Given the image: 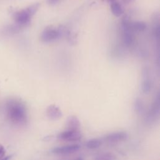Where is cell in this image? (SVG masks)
<instances>
[{
	"label": "cell",
	"instance_id": "1",
	"mask_svg": "<svg viewBox=\"0 0 160 160\" xmlns=\"http://www.w3.org/2000/svg\"><path fill=\"white\" fill-rule=\"evenodd\" d=\"M6 112L9 121L16 126L26 125L28 114L24 104L18 99H9L6 104Z\"/></svg>",
	"mask_w": 160,
	"mask_h": 160
},
{
	"label": "cell",
	"instance_id": "2",
	"mask_svg": "<svg viewBox=\"0 0 160 160\" xmlns=\"http://www.w3.org/2000/svg\"><path fill=\"white\" fill-rule=\"evenodd\" d=\"M39 7V3L33 4L28 8L16 11L13 14V19L18 26L23 27L27 26L32 18L35 14Z\"/></svg>",
	"mask_w": 160,
	"mask_h": 160
},
{
	"label": "cell",
	"instance_id": "3",
	"mask_svg": "<svg viewBox=\"0 0 160 160\" xmlns=\"http://www.w3.org/2000/svg\"><path fill=\"white\" fill-rule=\"evenodd\" d=\"M160 109V97L158 92L146 116V122L148 125L154 124L159 119Z\"/></svg>",
	"mask_w": 160,
	"mask_h": 160
},
{
	"label": "cell",
	"instance_id": "4",
	"mask_svg": "<svg viewBox=\"0 0 160 160\" xmlns=\"http://www.w3.org/2000/svg\"><path fill=\"white\" fill-rule=\"evenodd\" d=\"M131 23L129 18L126 16L121 21V28L122 31V41L124 44L127 46H131L134 40V32L131 28Z\"/></svg>",
	"mask_w": 160,
	"mask_h": 160
},
{
	"label": "cell",
	"instance_id": "5",
	"mask_svg": "<svg viewBox=\"0 0 160 160\" xmlns=\"http://www.w3.org/2000/svg\"><path fill=\"white\" fill-rule=\"evenodd\" d=\"M60 38V34L58 29L52 26L44 28L41 35V40L44 42H51Z\"/></svg>",
	"mask_w": 160,
	"mask_h": 160
},
{
	"label": "cell",
	"instance_id": "6",
	"mask_svg": "<svg viewBox=\"0 0 160 160\" xmlns=\"http://www.w3.org/2000/svg\"><path fill=\"white\" fill-rule=\"evenodd\" d=\"M142 82H141V91L144 94H149L152 89V82L150 79V70L148 66L142 68L141 72Z\"/></svg>",
	"mask_w": 160,
	"mask_h": 160
},
{
	"label": "cell",
	"instance_id": "7",
	"mask_svg": "<svg viewBox=\"0 0 160 160\" xmlns=\"http://www.w3.org/2000/svg\"><path fill=\"white\" fill-rule=\"evenodd\" d=\"M82 134L80 130L66 129L58 135L59 139L66 141H77L81 139Z\"/></svg>",
	"mask_w": 160,
	"mask_h": 160
},
{
	"label": "cell",
	"instance_id": "8",
	"mask_svg": "<svg viewBox=\"0 0 160 160\" xmlns=\"http://www.w3.org/2000/svg\"><path fill=\"white\" fill-rule=\"evenodd\" d=\"M128 134L124 131H117L106 134L104 136L103 139L108 143L113 144L126 140L128 138Z\"/></svg>",
	"mask_w": 160,
	"mask_h": 160
},
{
	"label": "cell",
	"instance_id": "9",
	"mask_svg": "<svg viewBox=\"0 0 160 160\" xmlns=\"http://www.w3.org/2000/svg\"><path fill=\"white\" fill-rule=\"evenodd\" d=\"M79 148L80 146L78 144H72L56 147L52 149L51 152L56 154H68L78 151Z\"/></svg>",
	"mask_w": 160,
	"mask_h": 160
},
{
	"label": "cell",
	"instance_id": "10",
	"mask_svg": "<svg viewBox=\"0 0 160 160\" xmlns=\"http://www.w3.org/2000/svg\"><path fill=\"white\" fill-rule=\"evenodd\" d=\"M46 115L49 119L56 120L62 116V113L58 106L54 104H51L46 109Z\"/></svg>",
	"mask_w": 160,
	"mask_h": 160
},
{
	"label": "cell",
	"instance_id": "11",
	"mask_svg": "<svg viewBox=\"0 0 160 160\" xmlns=\"http://www.w3.org/2000/svg\"><path fill=\"white\" fill-rule=\"evenodd\" d=\"M81 128V122L76 116H69L66 121V129L69 130H79Z\"/></svg>",
	"mask_w": 160,
	"mask_h": 160
},
{
	"label": "cell",
	"instance_id": "12",
	"mask_svg": "<svg viewBox=\"0 0 160 160\" xmlns=\"http://www.w3.org/2000/svg\"><path fill=\"white\" fill-rule=\"evenodd\" d=\"M110 8L112 14L116 17H119L121 16L123 13L122 8L117 0L111 2Z\"/></svg>",
	"mask_w": 160,
	"mask_h": 160
},
{
	"label": "cell",
	"instance_id": "13",
	"mask_svg": "<svg viewBox=\"0 0 160 160\" xmlns=\"http://www.w3.org/2000/svg\"><path fill=\"white\" fill-rule=\"evenodd\" d=\"M134 110L138 114H142L145 111V106L144 101L142 99L139 98H137L134 100Z\"/></svg>",
	"mask_w": 160,
	"mask_h": 160
},
{
	"label": "cell",
	"instance_id": "14",
	"mask_svg": "<svg viewBox=\"0 0 160 160\" xmlns=\"http://www.w3.org/2000/svg\"><path fill=\"white\" fill-rule=\"evenodd\" d=\"M131 28L133 32H142L146 29V24L143 21H134L131 23Z\"/></svg>",
	"mask_w": 160,
	"mask_h": 160
},
{
	"label": "cell",
	"instance_id": "15",
	"mask_svg": "<svg viewBox=\"0 0 160 160\" xmlns=\"http://www.w3.org/2000/svg\"><path fill=\"white\" fill-rule=\"evenodd\" d=\"M102 144V140L98 138H93L88 140L86 142V146L90 149H94L98 148Z\"/></svg>",
	"mask_w": 160,
	"mask_h": 160
},
{
	"label": "cell",
	"instance_id": "16",
	"mask_svg": "<svg viewBox=\"0 0 160 160\" xmlns=\"http://www.w3.org/2000/svg\"><path fill=\"white\" fill-rule=\"evenodd\" d=\"M116 156L112 153L106 152L96 156L93 160H116Z\"/></svg>",
	"mask_w": 160,
	"mask_h": 160
},
{
	"label": "cell",
	"instance_id": "17",
	"mask_svg": "<svg viewBox=\"0 0 160 160\" xmlns=\"http://www.w3.org/2000/svg\"><path fill=\"white\" fill-rule=\"evenodd\" d=\"M153 34L154 37L158 39H159V25L158 23L156 25H155V26L154 27V29H153Z\"/></svg>",
	"mask_w": 160,
	"mask_h": 160
},
{
	"label": "cell",
	"instance_id": "18",
	"mask_svg": "<svg viewBox=\"0 0 160 160\" xmlns=\"http://www.w3.org/2000/svg\"><path fill=\"white\" fill-rule=\"evenodd\" d=\"M5 152H6V151H5V149H4V146L1 144H0V159L4 157Z\"/></svg>",
	"mask_w": 160,
	"mask_h": 160
},
{
	"label": "cell",
	"instance_id": "19",
	"mask_svg": "<svg viewBox=\"0 0 160 160\" xmlns=\"http://www.w3.org/2000/svg\"><path fill=\"white\" fill-rule=\"evenodd\" d=\"M58 1H59V0H48V2L50 5H54V4H56Z\"/></svg>",
	"mask_w": 160,
	"mask_h": 160
},
{
	"label": "cell",
	"instance_id": "20",
	"mask_svg": "<svg viewBox=\"0 0 160 160\" xmlns=\"http://www.w3.org/2000/svg\"><path fill=\"white\" fill-rule=\"evenodd\" d=\"M12 155H10V156H6L4 158H2L1 159H0V160H10L11 158H12Z\"/></svg>",
	"mask_w": 160,
	"mask_h": 160
},
{
	"label": "cell",
	"instance_id": "21",
	"mask_svg": "<svg viewBox=\"0 0 160 160\" xmlns=\"http://www.w3.org/2000/svg\"><path fill=\"white\" fill-rule=\"evenodd\" d=\"M133 0H122V2L126 4H129L131 2H132Z\"/></svg>",
	"mask_w": 160,
	"mask_h": 160
},
{
	"label": "cell",
	"instance_id": "22",
	"mask_svg": "<svg viewBox=\"0 0 160 160\" xmlns=\"http://www.w3.org/2000/svg\"><path fill=\"white\" fill-rule=\"evenodd\" d=\"M73 160H84V159L81 157H78V158H76V159H74Z\"/></svg>",
	"mask_w": 160,
	"mask_h": 160
}]
</instances>
